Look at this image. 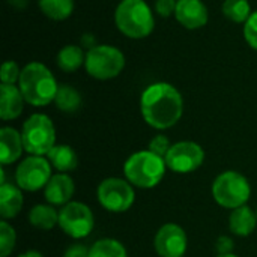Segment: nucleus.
I'll return each mask as SVG.
<instances>
[{
    "mask_svg": "<svg viewBox=\"0 0 257 257\" xmlns=\"http://www.w3.org/2000/svg\"><path fill=\"white\" fill-rule=\"evenodd\" d=\"M140 111L149 126L155 130H169L182 117L184 99L175 86L164 81L155 83L142 93Z\"/></svg>",
    "mask_w": 257,
    "mask_h": 257,
    "instance_id": "f257e3e1",
    "label": "nucleus"
},
{
    "mask_svg": "<svg viewBox=\"0 0 257 257\" xmlns=\"http://www.w3.org/2000/svg\"><path fill=\"white\" fill-rule=\"evenodd\" d=\"M18 87L26 102L33 107H45L54 102L59 90L53 72L39 62H32L21 69Z\"/></svg>",
    "mask_w": 257,
    "mask_h": 257,
    "instance_id": "f03ea898",
    "label": "nucleus"
},
{
    "mask_svg": "<svg viewBox=\"0 0 257 257\" xmlns=\"http://www.w3.org/2000/svg\"><path fill=\"white\" fill-rule=\"evenodd\" d=\"M167 164L164 158L148 151H139L128 157L123 164V173L126 181L137 188H154L157 187L164 175Z\"/></svg>",
    "mask_w": 257,
    "mask_h": 257,
    "instance_id": "7ed1b4c3",
    "label": "nucleus"
},
{
    "mask_svg": "<svg viewBox=\"0 0 257 257\" xmlns=\"http://www.w3.org/2000/svg\"><path fill=\"white\" fill-rule=\"evenodd\" d=\"M116 27L128 38L142 39L152 33L155 20L145 0H122L114 12Z\"/></svg>",
    "mask_w": 257,
    "mask_h": 257,
    "instance_id": "20e7f679",
    "label": "nucleus"
},
{
    "mask_svg": "<svg viewBox=\"0 0 257 257\" xmlns=\"http://www.w3.org/2000/svg\"><path fill=\"white\" fill-rule=\"evenodd\" d=\"M251 196V187L248 179L235 170H227L220 173L212 182V197L214 200L226 208L236 209L247 205Z\"/></svg>",
    "mask_w": 257,
    "mask_h": 257,
    "instance_id": "39448f33",
    "label": "nucleus"
},
{
    "mask_svg": "<svg viewBox=\"0 0 257 257\" xmlns=\"http://www.w3.org/2000/svg\"><path fill=\"white\" fill-rule=\"evenodd\" d=\"M24 151L30 155L44 157L56 146V130L53 120L42 113H35L21 128Z\"/></svg>",
    "mask_w": 257,
    "mask_h": 257,
    "instance_id": "423d86ee",
    "label": "nucleus"
},
{
    "mask_svg": "<svg viewBox=\"0 0 257 257\" xmlns=\"http://www.w3.org/2000/svg\"><path fill=\"white\" fill-rule=\"evenodd\" d=\"M86 71L96 80H110L117 77L123 66V53L113 45H95L86 54Z\"/></svg>",
    "mask_w": 257,
    "mask_h": 257,
    "instance_id": "0eeeda50",
    "label": "nucleus"
},
{
    "mask_svg": "<svg viewBox=\"0 0 257 257\" xmlns=\"http://www.w3.org/2000/svg\"><path fill=\"white\" fill-rule=\"evenodd\" d=\"M98 202L99 205L114 214L126 212L136 200L133 185L120 178H107L98 185Z\"/></svg>",
    "mask_w": 257,
    "mask_h": 257,
    "instance_id": "6e6552de",
    "label": "nucleus"
},
{
    "mask_svg": "<svg viewBox=\"0 0 257 257\" xmlns=\"http://www.w3.org/2000/svg\"><path fill=\"white\" fill-rule=\"evenodd\" d=\"M59 227L74 239L89 236L95 227L92 209L81 202H69L59 211Z\"/></svg>",
    "mask_w": 257,
    "mask_h": 257,
    "instance_id": "1a4fd4ad",
    "label": "nucleus"
},
{
    "mask_svg": "<svg viewBox=\"0 0 257 257\" xmlns=\"http://www.w3.org/2000/svg\"><path fill=\"white\" fill-rule=\"evenodd\" d=\"M51 164L48 158L30 155L23 160L15 170V184L29 193L45 188L51 179Z\"/></svg>",
    "mask_w": 257,
    "mask_h": 257,
    "instance_id": "9d476101",
    "label": "nucleus"
},
{
    "mask_svg": "<svg viewBox=\"0 0 257 257\" xmlns=\"http://www.w3.org/2000/svg\"><path fill=\"white\" fill-rule=\"evenodd\" d=\"M164 161L175 173H191L205 163V151L194 142H178L172 145Z\"/></svg>",
    "mask_w": 257,
    "mask_h": 257,
    "instance_id": "9b49d317",
    "label": "nucleus"
},
{
    "mask_svg": "<svg viewBox=\"0 0 257 257\" xmlns=\"http://www.w3.org/2000/svg\"><path fill=\"white\" fill-rule=\"evenodd\" d=\"M188 239L185 230L175 223L160 227L154 238V248L160 257H184Z\"/></svg>",
    "mask_w": 257,
    "mask_h": 257,
    "instance_id": "f8f14e48",
    "label": "nucleus"
},
{
    "mask_svg": "<svg viewBox=\"0 0 257 257\" xmlns=\"http://www.w3.org/2000/svg\"><path fill=\"white\" fill-rule=\"evenodd\" d=\"M75 193L74 179L68 173H56L44 188V196L48 205L65 206L71 202Z\"/></svg>",
    "mask_w": 257,
    "mask_h": 257,
    "instance_id": "ddd939ff",
    "label": "nucleus"
},
{
    "mask_svg": "<svg viewBox=\"0 0 257 257\" xmlns=\"http://www.w3.org/2000/svg\"><path fill=\"white\" fill-rule=\"evenodd\" d=\"M175 17L187 29H200L208 23V8L202 0H178Z\"/></svg>",
    "mask_w": 257,
    "mask_h": 257,
    "instance_id": "4468645a",
    "label": "nucleus"
},
{
    "mask_svg": "<svg viewBox=\"0 0 257 257\" xmlns=\"http://www.w3.org/2000/svg\"><path fill=\"white\" fill-rule=\"evenodd\" d=\"M24 145L21 133L11 126H3L0 130V161L2 166H9L18 161L23 155Z\"/></svg>",
    "mask_w": 257,
    "mask_h": 257,
    "instance_id": "2eb2a0df",
    "label": "nucleus"
},
{
    "mask_svg": "<svg viewBox=\"0 0 257 257\" xmlns=\"http://www.w3.org/2000/svg\"><path fill=\"white\" fill-rule=\"evenodd\" d=\"M24 96L15 84H0V117L2 120H14L23 113Z\"/></svg>",
    "mask_w": 257,
    "mask_h": 257,
    "instance_id": "dca6fc26",
    "label": "nucleus"
},
{
    "mask_svg": "<svg viewBox=\"0 0 257 257\" xmlns=\"http://www.w3.org/2000/svg\"><path fill=\"white\" fill-rule=\"evenodd\" d=\"M23 190L15 184H2L0 187V217L3 220H9L17 217L24 205Z\"/></svg>",
    "mask_w": 257,
    "mask_h": 257,
    "instance_id": "f3484780",
    "label": "nucleus"
},
{
    "mask_svg": "<svg viewBox=\"0 0 257 257\" xmlns=\"http://www.w3.org/2000/svg\"><path fill=\"white\" fill-rule=\"evenodd\" d=\"M257 226V215L247 205L232 211L229 218V229L236 236H248L253 233Z\"/></svg>",
    "mask_w": 257,
    "mask_h": 257,
    "instance_id": "a211bd4d",
    "label": "nucleus"
},
{
    "mask_svg": "<svg viewBox=\"0 0 257 257\" xmlns=\"http://www.w3.org/2000/svg\"><path fill=\"white\" fill-rule=\"evenodd\" d=\"M50 164L59 172V173H68L77 169L78 166V157L75 151L68 145H56L47 155Z\"/></svg>",
    "mask_w": 257,
    "mask_h": 257,
    "instance_id": "6ab92c4d",
    "label": "nucleus"
},
{
    "mask_svg": "<svg viewBox=\"0 0 257 257\" xmlns=\"http://www.w3.org/2000/svg\"><path fill=\"white\" fill-rule=\"evenodd\" d=\"M29 223L41 230H50L59 226V211L53 205H36L29 212Z\"/></svg>",
    "mask_w": 257,
    "mask_h": 257,
    "instance_id": "aec40b11",
    "label": "nucleus"
},
{
    "mask_svg": "<svg viewBox=\"0 0 257 257\" xmlns=\"http://www.w3.org/2000/svg\"><path fill=\"white\" fill-rule=\"evenodd\" d=\"M84 62V51L78 45H65L57 54V66L63 72H75Z\"/></svg>",
    "mask_w": 257,
    "mask_h": 257,
    "instance_id": "412c9836",
    "label": "nucleus"
},
{
    "mask_svg": "<svg viewBox=\"0 0 257 257\" xmlns=\"http://www.w3.org/2000/svg\"><path fill=\"white\" fill-rule=\"evenodd\" d=\"M42 14L51 20H66L74 11V0H39Z\"/></svg>",
    "mask_w": 257,
    "mask_h": 257,
    "instance_id": "4be33fe9",
    "label": "nucleus"
},
{
    "mask_svg": "<svg viewBox=\"0 0 257 257\" xmlns=\"http://www.w3.org/2000/svg\"><path fill=\"white\" fill-rule=\"evenodd\" d=\"M89 257H128V253L123 244L117 239L104 238L90 247Z\"/></svg>",
    "mask_w": 257,
    "mask_h": 257,
    "instance_id": "5701e85b",
    "label": "nucleus"
},
{
    "mask_svg": "<svg viewBox=\"0 0 257 257\" xmlns=\"http://www.w3.org/2000/svg\"><path fill=\"white\" fill-rule=\"evenodd\" d=\"M54 104L63 113H74L81 107V96L78 90L71 86H59Z\"/></svg>",
    "mask_w": 257,
    "mask_h": 257,
    "instance_id": "b1692460",
    "label": "nucleus"
},
{
    "mask_svg": "<svg viewBox=\"0 0 257 257\" xmlns=\"http://www.w3.org/2000/svg\"><path fill=\"white\" fill-rule=\"evenodd\" d=\"M223 14L233 23H245L253 12L248 0H224Z\"/></svg>",
    "mask_w": 257,
    "mask_h": 257,
    "instance_id": "393cba45",
    "label": "nucleus"
},
{
    "mask_svg": "<svg viewBox=\"0 0 257 257\" xmlns=\"http://www.w3.org/2000/svg\"><path fill=\"white\" fill-rule=\"evenodd\" d=\"M17 233L15 229L6 221H0V257H8L15 248Z\"/></svg>",
    "mask_w": 257,
    "mask_h": 257,
    "instance_id": "a878e982",
    "label": "nucleus"
},
{
    "mask_svg": "<svg viewBox=\"0 0 257 257\" xmlns=\"http://www.w3.org/2000/svg\"><path fill=\"white\" fill-rule=\"evenodd\" d=\"M21 75V69L18 68V65L12 60H8L2 65L0 69V80L3 84H15L18 83Z\"/></svg>",
    "mask_w": 257,
    "mask_h": 257,
    "instance_id": "bb28decb",
    "label": "nucleus"
},
{
    "mask_svg": "<svg viewBox=\"0 0 257 257\" xmlns=\"http://www.w3.org/2000/svg\"><path fill=\"white\" fill-rule=\"evenodd\" d=\"M244 36L251 48L257 50V11L244 23Z\"/></svg>",
    "mask_w": 257,
    "mask_h": 257,
    "instance_id": "cd10ccee",
    "label": "nucleus"
},
{
    "mask_svg": "<svg viewBox=\"0 0 257 257\" xmlns=\"http://www.w3.org/2000/svg\"><path fill=\"white\" fill-rule=\"evenodd\" d=\"M170 148H172V145H170L169 139L166 136H163V134L155 136L151 140V143H149V151L154 152V154H157L161 158H166V155H167V152H169Z\"/></svg>",
    "mask_w": 257,
    "mask_h": 257,
    "instance_id": "c85d7f7f",
    "label": "nucleus"
},
{
    "mask_svg": "<svg viewBox=\"0 0 257 257\" xmlns=\"http://www.w3.org/2000/svg\"><path fill=\"white\" fill-rule=\"evenodd\" d=\"M176 5H178V0H157L155 11L163 18H167L176 12Z\"/></svg>",
    "mask_w": 257,
    "mask_h": 257,
    "instance_id": "c756f323",
    "label": "nucleus"
},
{
    "mask_svg": "<svg viewBox=\"0 0 257 257\" xmlns=\"http://www.w3.org/2000/svg\"><path fill=\"white\" fill-rule=\"evenodd\" d=\"M233 248H235L233 241L229 236H220L215 242V250L218 254H230Z\"/></svg>",
    "mask_w": 257,
    "mask_h": 257,
    "instance_id": "7c9ffc66",
    "label": "nucleus"
},
{
    "mask_svg": "<svg viewBox=\"0 0 257 257\" xmlns=\"http://www.w3.org/2000/svg\"><path fill=\"white\" fill-rule=\"evenodd\" d=\"M90 248H87L83 244H72L66 248L63 257H89Z\"/></svg>",
    "mask_w": 257,
    "mask_h": 257,
    "instance_id": "2f4dec72",
    "label": "nucleus"
},
{
    "mask_svg": "<svg viewBox=\"0 0 257 257\" xmlns=\"http://www.w3.org/2000/svg\"><path fill=\"white\" fill-rule=\"evenodd\" d=\"M14 8H17V9H21V8H26L27 6V2L29 0H8Z\"/></svg>",
    "mask_w": 257,
    "mask_h": 257,
    "instance_id": "473e14b6",
    "label": "nucleus"
},
{
    "mask_svg": "<svg viewBox=\"0 0 257 257\" xmlns=\"http://www.w3.org/2000/svg\"><path fill=\"white\" fill-rule=\"evenodd\" d=\"M18 257H44L39 251H35V250H30V251H26L23 254H20Z\"/></svg>",
    "mask_w": 257,
    "mask_h": 257,
    "instance_id": "72a5a7b5",
    "label": "nucleus"
},
{
    "mask_svg": "<svg viewBox=\"0 0 257 257\" xmlns=\"http://www.w3.org/2000/svg\"><path fill=\"white\" fill-rule=\"evenodd\" d=\"M217 257H238L236 254H233V253H230V254H218Z\"/></svg>",
    "mask_w": 257,
    "mask_h": 257,
    "instance_id": "f704fd0d",
    "label": "nucleus"
},
{
    "mask_svg": "<svg viewBox=\"0 0 257 257\" xmlns=\"http://www.w3.org/2000/svg\"><path fill=\"white\" fill-rule=\"evenodd\" d=\"M256 215H257V211H256Z\"/></svg>",
    "mask_w": 257,
    "mask_h": 257,
    "instance_id": "c9c22d12",
    "label": "nucleus"
}]
</instances>
